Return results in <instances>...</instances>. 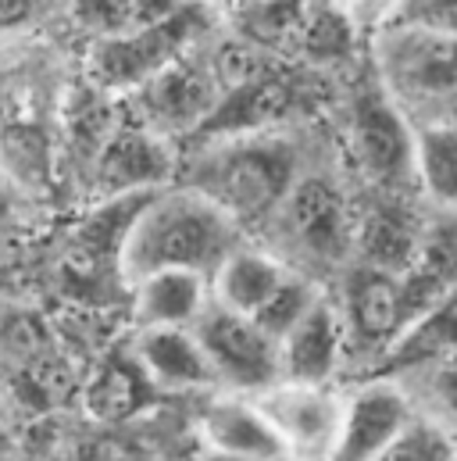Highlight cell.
Listing matches in <instances>:
<instances>
[{
  "label": "cell",
  "instance_id": "1",
  "mask_svg": "<svg viewBox=\"0 0 457 461\" xmlns=\"http://www.w3.org/2000/svg\"><path fill=\"white\" fill-rule=\"evenodd\" d=\"M232 250V219L204 194H175L147 201L121 243V265L143 279L157 268H219Z\"/></svg>",
  "mask_w": 457,
  "mask_h": 461
},
{
  "label": "cell",
  "instance_id": "2",
  "mask_svg": "<svg viewBox=\"0 0 457 461\" xmlns=\"http://www.w3.org/2000/svg\"><path fill=\"white\" fill-rule=\"evenodd\" d=\"M379 86L393 104L457 108V36L390 22L375 32Z\"/></svg>",
  "mask_w": 457,
  "mask_h": 461
},
{
  "label": "cell",
  "instance_id": "3",
  "mask_svg": "<svg viewBox=\"0 0 457 461\" xmlns=\"http://www.w3.org/2000/svg\"><path fill=\"white\" fill-rule=\"evenodd\" d=\"M293 186V150L282 140L236 132L208 158L201 194L215 201L228 219H261L282 204Z\"/></svg>",
  "mask_w": 457,
  "mask_h": 461
},
{
  "label": "cell",
  "instance_id": "4",
  "mask_svg": "<svg viewBox=\"0 0 457 461\" xmlns=\"http://www.w3.org/2000/svg\"><path fill=\"white\" fill-rule=\"evenodd\" d=\"M208 11L211 7L193 0L157 25H136L114 36H97V43L90 47V72L97 86L136 90L139 83H147L154 72H161L193 47V40L208 25Z\"/></svg>",
  "mask_w": 457,
  "mask_h": 461
},
{
  "label": "cell",
  "instance_id": "5",
  "mask_svg": "<svg viewBox=\"0 0 457 461\" xmlns=\"http://www.w3.org/2000/svg\"><path fill=\"white\" fill-rule=\"evenodd\" d=\"M350 140L361 168L375 183H400L415 168V136L404 125L400 104L375 83L361 86L350 108Z\"/></svg>",
  "mask_w": 457,
  "mask_h": 461
},
{
  "label": "cell",
  "instance_id": "6",
  "mask_svg": "<svg viewBox=\"0 0 457 461\" xmlns=\"http://www.w3.org/2000/svg\"><path fill=\"white\" fill-rule=\"evenodd\" d=\"M136 97H139V108L154 129L193 132L211 115V108L219 104L222 94L215 86V76L201 65H190L183 54L172 65H165L161 72H154L147 83H139Z\"/></svg>",
  "mask_w": 457,
  "mask_h": 461
},
{
  "label": "cell",
  "instance_id": "7",
  "mask_svg": "<svg viewBox=\"0 0 457 461\" xmlns=\"http://www.w3.org/2000/svg\"><path fill=\"white\" fill-rule=\"evenodd\" d=\"M201 347L211 368L239 386H264L275 375V340H268L246 315L226 304L204 319Z\"/></svg>",
  "mask_w": 457,
  "mask_h": 461
},
{
  "label": "cell",
  "instance_id": "8",
  "mask_svg": "<svg viewBox=\"0 0 457 461\" xmlns=\"http://www.w3.org/2000/svg\"><path fill=\"white\" fill-rule=\"evenodd\" d=\"M272 429L286 440V447H300V451H326L336 440L340 429V408L333 397H326L322 390H315L311 383H297L290 390H275L261 401L257 408Z\"/></svg>",
  "mask_w": 457,
  "mask_h": 461
},
{
  "label": "cell",
  "instance_id": "9",
  "mask_svg": "<svg viewBox=\"0 0 457 461\" xmlns=\"http://www.w3.org/2000/svg\"><path fill=\"white\" fill-rule=\"evenodd\" d=\"M408 422L404 397L390 383H375L361 390L350 404V415L340 426V440L333 461H372Z\"/></svg>",
  "mask_w": 457,
  "mask_h": 461
},
{
  "label": "cell",
  "instance_id": "10",
  "mask_svg": "<svg viewBox=\"0 0 457 461\" xmlns=\"http://www.w3.org/2000/svg\"><path fill=\"white\" fill-rule=\"evenodd\" d=\"M282 204H286V226L304 250L318 258H340L346 247V212L340 194L326 179L293 183Z\"/></svg>",
  "mask_w": 457,
  "mask_h": 461
},
{
  "label": "cell",
  "instance_id": "11",
  "mask_svg": "<svg viewBox=\"0 0 457 461\" xmlns=\"http://www.w3.org/2000/svg\"><path fill=\"white\" fill-rule=\"evenodd\" d=\"M172 168L165 143L150 129H121L101 154V183L114 194H136L161 183Z\"/></svg>",
  "mask_w": 457,
  "mask_h": 461
},
{
  "label": "cell",
  "instance_id": "12",
  "mask_svg": "<svg viewBox=\"0 0 457 461\" xmlns=\"http://www.w3.org/2000/svg\"><path fill=\"white\" fill-rule=\"evenodd\" d=\"M139 361L165 386H201L215 375L204 347L190 340L179 326H154L139 340Z\"/></svg>",
  "mask_w": 457,
  "mask_h": 461
},
{
  "label": "cell",
  "instance_id": "13",
  "mask_svg": "<svg viewBox=\"0 0 457 461\" xmlns=\"http://www.w3.org/2000/svg\"><path fill=\"white\" fill-rule=\"evenodd\" d=\"M286 340V368L297 383H322L333 365H336V350H340V333H336V319L326 304H311L293 330L282 337Z\"/></svg>",
  "mask_w": 457,
  "mask_h": 461
},
{
  "label": "cell",
  "instance_id": "14",
  "mask_svg": "<svg viewBox=\"0 0 457 461\" xmlns=\"http://www.w3.org/2000/svg\"><path fill=\"white\" fill-rule=\"evenodd\" d=\"M350 322L357 340L375 344V340H390L400 330V301H397V279L393 272L382 268H357L350 276Z\"/></svg>",
  "mask_w": 457,
  "mask_h": 461
},
{
  "label": "cell",
  "instance_id": "15",
  "mask_svg": "<svg viewBox=\"0 0 457 461\" xmlns=\"http://www.w3.org/2000/svg\"><path fill=\"white\" fill-rule=\"evenodd\" d=\"M204 429L219 451L250 461H275L286 455V440L272 429V422L243 404H215L204 415Z\"/></svg>",
  "mask_w": 457,
  "mask_h": 461
},
{
  "label": "cell",
  "instance_id": "16",
  "mask_svg": "<svg viewBox=\"0 0 457 461\" xmlns=\"http://www.w3.org/2000/svg\"><path fill=\"white\" fill-rule=\"evenodd\" d=\"M139 319L150 326H179L201 312V272L157 268L139 279Z\"/></svg>",
  "mask_w": 457,
  "mask_h": 461
},
{
  "label": "cell",
  "instance_id": "17",
  "mask_svg": "<svg viewBox=\"0 0 457 461\" xmlns=\"http://www.w3.org/2000/svg\"><path fill=\"white\" fill-rule=\"evenodd\" d=\"M447 354H457V286L436 308H429L422 319L411 322V330L397 340L393 354L382 361V372L390 375L397 368H408L429 357H447Z\"/></svg>",
  "mask_w": 457,
  "mask_h": 461
},
{
  "label": "cell",
  "instance_id": "18",
  "mask_svg": "<svg viewBox=\"0 0 457 461\" xmlns=\"http://www.w3.org/2000/svg\"><path fill=\"white\" fill-rule=\"evenodd\" d=\"M279 279H282V268L275 261H268L264 254L228 250L219 265V297L226 308L239 312V315H250L279 286Z\"/></svg>",
  "mask_w": 457,
  "mask_h": 461
},
{
  "label": "cell",
  "instance_id": "19",
  "mask_svg": "<svg viewBox=\"0 0 457 461\" xmlns=\"http://www.w3.org/2000/svg\"><path fill=\"white\" fill-rule=\"evenodd\" d=\"M418 240L422 236L415 232L411 219L393 208H375L361 226V250L368 265L382 272H404L415 261Z\"/></svg>",
  "mask_w": 457,
  "mask_h": 461
},
{
  "label": "cell",
  "instance_id": "20",
  "mask_svg": "<svg viewBox=\"0 0 457 461\" xmlns=\"http://www.w3.org/2000/svg\"><path fill=\"white\" fill-rule=\"evenodd\" d=\"M415 168L440 204L457 208V125H426L415 136Z\"/></svg>",
  "mask_w": 457,
  "mask_h": 461
},
{
  "label": "cell",
  "instance_id": "21",
  "mask_svg": "<svg viewBox=\"0 0 457 461\" xmlns=\"http://www.w3.org/2000/svg\"><path fill=\"white\" fill-rule=\"evenodd\" d=\"M315 0H239V25L250 40L264 47L297 43V32Z\"/></svg>",
  "mask_w": 457,
  "mask_h": 461
},
{
  "label": "cell",
  "instance_id": "22",
  "mask_svg": "<svg viewBox=\"0 0 457 461\" xmlns=\"http://www.w3.org/2000/svg\"><path fill=\"white\" fill-rule=\"evenodd\" d=\"M354 32L357 29L350 25V18L336 4H318L315 0L293 47H300V54L311 58V61H336V58H346Z\"/></svg>",
  "mask_w": 457,
  "mask_h": 461
},
{
  "label": "cell",
  "instance_id": "23",
  "mask_svg": "<svg viewBox=\"0 0 457 461\" xmlns=\"http://www.w3.org/2000/svg\"><path fill=\"white\" fill-rule=\"evenodd\" d=\"M311 304H315L311 286H308L304 279H290V276H282L279 286H275V290L261 301V308L250 312L246 319H250L268 340H282V337L293 330V322H297Z\"/></svg>",
  "mask_w": 457,
  "mask_h": 461
},
{
  "label": "cell",
  "instance_id": "24",
  "mask_svg": "<svg viewBox=\"0 0 457 461\" xmlns=\"http://www.w3.org/2000/svg\"><path fill=\"white\" fill-rule=\"evenodd\" d=\"M143 397H147V386L136 368L108 365L90 386V411L104 422H118V419H129L143 404Z\"/></svg>",
  "mask_w": 457,
  "mask_h": 461
},
{
  "label": "cell",
  "instance_id": "25",
  "mask_svg": "<svg viewBox=\"0 0 457 461\" xmlns=\"http://www.w3.org/2000/svg\"><path fill=\"white\" fill-rule=\"evenodd\" d=\"M415 268H422L426 276H433L444 290L457 286V219L436 222L433 230L418 240L415 250Z\"/></svg>",
  "mask_w": 457,
  "mask_h": 461
},
{
  "label": "cell",
  "instance_id": "26",
  "mask_svg": "<svg viewBox=\"0 0 457 461\" xmlns=\"http://www.w3.org/2000/svg\"><path fill=\"white\" fill-rule=\"evenodd\" d=\"M372 461H451V444L429 426H408Z\"/></svg>",
  "mask_w": 457,
  "mask_h": 461
},
{
  "label": "cell",
  "instance_id": "27",
  "mask_svg": "<svg viewBox=\"0 0 457 461\" xmlns=\"http://www.w3.org/2000/svg\"><path fill=\"white\" fill-rule=\"evenodd\" d=\"M76 18L94 36L125 32L132 22V0H76Z\"/></svg>",
  "mask_w": 457,
  "mask_h": 461
},
{
  "label": "cell",
  "instance_id": "28",
  "mask_svg": "<svg viewBox=\"0 0 457 461\" xmlns=\"http://www.w3.org/2000/svg\"><path fill=\"white\" fill-rule=\"evenodd\" d=\"M393 22L422 25V29H436V32H454L457 36V0H400Z\"/></svg>",
  "mask_w": 457,
  "mask_h": 461
},
{
  "label": "cell",
  "instance_id": "29",
  "mask_svg": "<svg viewBox=\"0 0 457 461\" xmlns=\"http://www.w3.org/2000/svg\"><path fill=\"white\" fill-rule=\"evenodd\" d=\"M333 4L350 18L354 29H372V32L390 25L400 7V0H333Z\"/></svg>",
  "mask_w": 457,
  "mask_h": 461
},
{
  "label": "cell",
  "instance_id": "30",
  "mask_svg": "<svg viewBox=\"0 0 457 461\" xmlns=\"http://www.w3.org/2000/svg\"><path fill=\"white\" fill-rule=\"evenodd\" d=\"M186 4H193V0H132V22H129V29H136V25H157V22L172 18V14H179Z\"/></svg>",
  "mask_w": 457,
  "mask_h": 461
},
{
  "label": "cell",
  "instance_id": "31",
  "mask_svg": "<svg viewBox=\"0 0 457 461\" xmlns=\"http://www.w3.org/2000/svg\"><path fill=\"white\" fill-rule=\"evenodd\" d=\"M436 393L447 401V408L457 415V354H447L436 372Z\"/></svg>",
  "mask_w": 457,
  "mask_h": 461
},
{
  "label": "cell",
  "instance_id": "32",
  "mask_svg": "<svg viewBox=\"0 0 457 461\" xmlns=\"http://www.w3.org/2000/svg\"><path fill=\"white\" fill-rule=\"evenodd\" d=\"M36 0H0V29H18L32 18Z\"/></svg>",
  "mask_w": 457,
  "mask_h": 461
},
{
  "label": "cell",
  "instance_id": "33",
  "mask_svg": "<svg viewBox=\"0 0 457 461\" xmlns=\"http://www.w3.org/2000/svg\"><path fill=\"white\" fill-rule=\"evenodd\" d=\"M201 461H250V458H239V455H228V451H215V455H208V458Z\"/></svg>",
  "mask_w": 457,
  "mask_h": 461
},
{
  "label": "cell",
  "instance_id": "34",
  "mask_svg": "<svg viewBox=\"0 0 457 461\" xmlns=\"http://www.w3.org/2000/svg\"><path fill=\"white\" fill-rule=\"evenodd\" d=\"M197 4H204V7H236L239 0H197Z\"/></svg>",
  "mask_w": 457,
  "mask_h": 461
}]
</instances>
